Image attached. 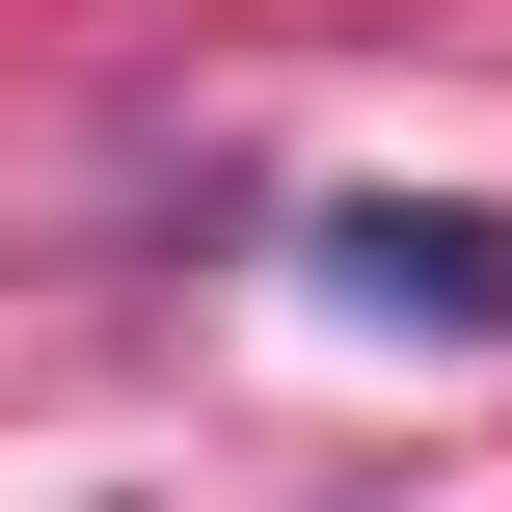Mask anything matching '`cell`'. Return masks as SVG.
<instances>
[{"instance_id": "cell-1", "label": "cell", "mask_w": 512, "mask_h": 512, "mask_svg": "<svg viewBox=\"0 0 512 512\" xmlns=\"http://www.w3.org/2000/svg\"><path fill=\"white\" fill-rule=\"evenodd\" d=\"M324 297L351 324H432V351H512V216L486 189H351L324 216Z\"/></svg>"}]
</instances>
